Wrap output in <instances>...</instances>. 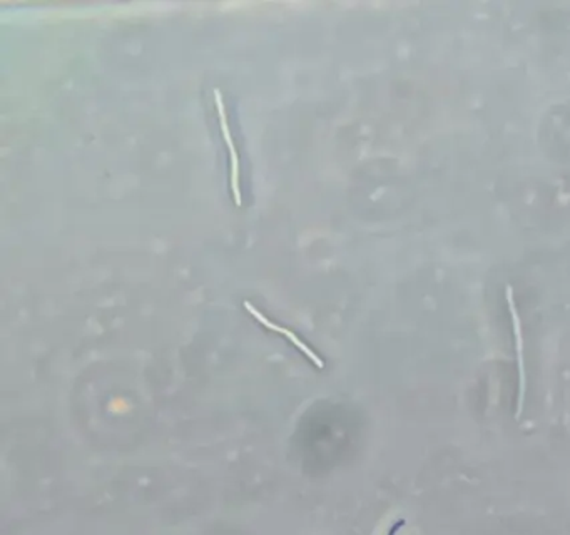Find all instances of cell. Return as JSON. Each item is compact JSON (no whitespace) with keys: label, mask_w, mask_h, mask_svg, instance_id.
I'll return each mask as SVG.
<instances>
[{"label":"cell","mask_w":570,"mask_h":535,"mask_svg":"<svg viewBox=\"0 0 570 535\" xmlns=\"http://www.w3.org/2000/svg\"><path fill=\"white\" fill-rule=\"evenodd\" d=\"M275 332H278V333H281V334H285V336H286V338H288V340H290L291 343H293V345H296V346H298V348H299V350H302V351H303V353H304V355H306V356H308V358H309V360H311V361H313V363H315V365H316V367H320V368H323V361H321L320 358H318V356H316L315 353H313V351H311V350H309V348H308L306 345H304V343H303L302 340H299V338H298V336H296V334H293V333H291V332H290V329H286V328H283V327H278V325H276Z\"/></svg>","instance_id":"1"}]
</instances>
